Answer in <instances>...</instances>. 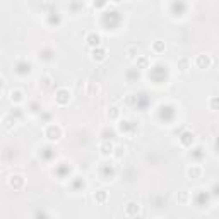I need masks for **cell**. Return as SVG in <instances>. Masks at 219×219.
Instances as JSON below:
<instances>
[{
    "instance_id": "6da1fadb",
    "label": "cell",
    "mask_w": 219,
    "mask_h": 219,
    "mask_svg": "<svg viewBox=\"0 0 219 219\" xmlns=\"http://www.w3.org/2000/svg\"><path fill=\"white\" fill-rule=\"evenodd\" d=\"M99 149H101L103 156H108V154L113 152V144H101V146H99Z\"/></svg>"
}]
</instances>
